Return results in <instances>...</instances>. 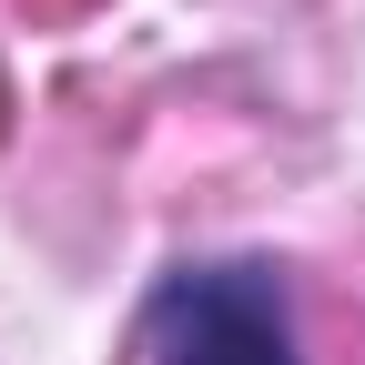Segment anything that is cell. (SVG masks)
I'll return each mask as SVG.
<instances>
[{
  "instance_id": "6da1fadb",
  "label": "cell",
  "mask_w": 365,
  "mask_h": 365,
  "mask_svg": "<svg viewBox=\"0 0 365 365\" xmlns=\"http://www.w3.org/2000/svg\"><path fill=\"white\" fill-rule=\"evenodd\" d=\"M132 365H294L284 284L264 264H182L132 325Z\"/></svg>"
},
{
  "instance_id": "7a4b0ae2",
  "label": "cell",
  "mask_w": 365,
  "mask_h": 365,
  "mask_svg": "<svg viewBox=\"0 0 365 365\" xmlns=\"http://www.w3.org/2000/svg\"><path fill=\"white\" fill-rule=\"evenodd\" d=\"M31 11H91V0H31Z\"/></svg>"
},
{
  "instance_id": "3957f363",
  "label": "cell",
  "mask_w": 365,
  "mask_h": 365,
  "mask_svg": "<svg viewBox=\"0 0 365 365\" xmlns=\"http://www.w3.org/2000/svg\"><path fill=\"white\" fill-rule=\"evenodd\" d=\"M0 112H11V91H0Z\"/></svg>"
}]
</instances>
